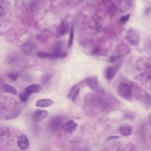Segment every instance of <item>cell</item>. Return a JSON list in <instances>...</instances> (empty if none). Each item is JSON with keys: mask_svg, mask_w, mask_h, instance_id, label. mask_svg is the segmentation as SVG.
Instances as JSON below:
<instances>
[{"mask_svg": "<svg viewBox=\"0 0 151 151\" xmlns=\"http://www.w3.org/2000/svg\"><path fill=\"white\" fill-rule=\"evenodd\" d=\"M117 91L119 96L125 100H130L132 97V88L127 83H120L118 87Z\"/></svg>", "mask_w": 151, "mask_h": 151, "instance_id": "1", "label": "cell"}, {"mask_svg": "<svg viewBox=\"0 0 151 151\" xmlns=\"http://www.w3.org/2000/svg\"><path fill=\"white\" fill-rule=\"evenodd\" d=\"M126 38L131 45H137L140 41V35L137 31L131 29L127 31Z\"/></svg>", "mask_w": 151, "mask_h": 151, "instance_id": "2", "label": "cell"}, {"mask_svg": "<svg viewBox=\"0 0 151 151\" xmlns=\"http://www.w3.org/2000/svg\"><path fill=\"white\" fill-rule=\"evenodd\" d=\"M49 126L51 130L58 131L63 127V120L58 116L54 117L51 119L49 122Z\"/></svg>", "mask_w": 151, "mask_h": 151, "instance_id": "3", "label": "cell"}, {"mask_svg": "<svg viewBox=\"0 0 151 151\" xmlns=\"http://www.w3.org/2000/svg\"><path fill=\"white\" fill-rule=\"evenodd\" d=\"M36 49V45L33 41H28L24 42L21 46L22 52L27 55L32 54Z\"/></svg>", "mask_w": 151, "mask_h": 151, "instance_id": "4", "label": "cell"}, {"mask_svg": "<svg viewBox=\"0 0 151 151\" xmlns=\"http://www.w3.org/2000/svg\"><path fill=\"white\" fill-rule=\"evenodd\" d=\"M86 85L92 90L99 91L100 86L98 83L97 78L96 77H89L84 80Z\"/></svg>", "mask_w": 151, "mask_h": 151, "instance_id": "5", "label": "cell"}, {"mask_svg": "<svg viewBox=\"0 0 151 151\" xmlns=\"http://www.w3.org/2000/svg\"><path fill=\"white\" fill-rule=\"evenodd\" d=\"M78 126L77 123L74 120H70L67 121L63 125V130L67 133H73L77 129Z\"/></svg>", "mask_w": 151, "mask_h": 151, "instance_id": "6", "label": "cell"}, {"mask_svg": "<svg viewBox=\"0 0 151 151\" xmlns=\"http://www.w3.org/2000/svg\"><path fill=\"white\" fill-rule=\"evenodd\" d=\"M48 115V112L44 110H36L32 114V119L35 122H40L44 120Z\"/></svg>", "mask_w": 151, "mask_h": 151, "instance_id": "7", "label": "cell"}, {"mask_svg": "<svg viewBox=\"0 0 151 151\" xmlns=\"http://www.w3.org/2000/svg\"><path fill=\"white\" fill-rule=\"evenodd\" d=\"M17 145L18 147L21 149V150H25L27 149L29 145V140L28 139V137H27V136L22 134L21 135L17 140Z\"/></svg>", "mask_w": 151, "mask_h": 151, "instance_id": "8", "label": "cell"}, {"mask_svg": "<svg viewBox=\"0 0 151 151\" xmlns=\"http://www.w3.org/2000/svg\"><path fill=\"white\" fill-rule=\"evenodd\" d=\"M69 31V27L68 24L65 21H63L58 26L57 29V36L63 37L67 34Z\"/></svg>", "mask_w": 151, "mask_h": 151, "instance_id": "9", "label": "cell"}, {"mask_svg": "<svg viewBox=\"0 0 151 151\" xmlns=\"http://www.w3.org/2000/svg\"><path fill=\"white\" fill-rule=\"evenodd\" d=\"M119 133L123 136H129L133 132V127L129 124H124L120 126Z\"/></svg>", "mask_w": 151, "mask_h": 151, "instance_id": "10", "label": "cell"}, {"mask_svg": "<svg viewBox=\"0 0 151 151\" xmlns=\"http://www.w3.org/2000/svg\"><path fill=\"white\" fill-rule=\"evenodd\" d=\"M80 93V87L77 84L74 85L70 89L68 93V97L73 101H75Z\"/></svg>", "mask_w": 151, "mask_h": 151, "instance_id": "11", "label": "cell"}, {"mask_svg": "<svg viewBox=\"0 0 151 151\" xmlns=\"http://www.w3.org/2000/svg\"><path fill=\"white\" fill-rule=\"evenodd\" d=\"M116 73V69L113 67H109L106 68L105 71L106 78L109 81H111L114 77Z\"/></svg>", "mask_w": 151, "mask_h": 151, "instance_id": "12", "label": "cell"}, {"mask_svg": "<svg viewBox=\"0 0 151 151\" xmlns=\"http://www.w3.org/2000/svg\"><path fill=\"white\" fill-rule=\"evenodd\" d=\"M54 101L50 99H40L36 102V106L40 107H47L53 104Z\"/></svg>", "mask_w": 151, "mask_h": 151, "instance_id": "13", "label": "cell"}, {"mask_svg": "<svg viewBox=\"0 0 151 151\" xmlns=\"http://www.w3.org/2000/svg\"><path fill=\"white\" fill-rule=\"evenodd\" d=\"M42 89L41 86L38 84H32L28 86L25 90L29 94L39 93Z\"/></svg>", "mask_w": 151, "mask_h": 151, "instance_id": "14", "label": "cell"}, {"mask_svg": "<svg viewBox=\"0 0 151 151\" xmlns=\"http://www.w3.org/2000/svg\"><path fill=\"white\" fill-rule=\"evenodd\" d=\"M67 55V52L63 50H58L54 52L52 54H50L49 58L52 59H60V58H64L66 57Z\"/></svg>", "mask_w": 151, "mask_h": 151, "instance_id": "15", "label": "cell"}, {"mask_svg": "<svg viewBox=\"0 0 151 151\" xmlns=\"http://www.w3.org/2000/svg\"><path fill=\"white\" fill-rule=\"evenodd\" d=\"M1 90L5 93H11L12 94H17V90L12 86L9 85L8 84H3L1 85Z\"/></svg>", "mask_w": 151, "mask_h": 151, "instance_id": "16", "label": "cell"}, {"mask_svg": "<svg viewBox=\"0 0 151 151\" xmlns=\"http://www.w3.org/2000/svg\"><path fill=\"white\" fill-rule=\"evenodd\" d=\"M29 96H30V94L25 90V91H23L20 93L19 94L20 100L22 102H26L28 100Z\"/></svg>", "mask_w": 151, "mask_h": 151, "instance_id": "17", "label": "cell"}, {"mask_svg": "<svg viewBox=\"0 0 151 151\" xmlns=\"http://www.w3.org/2000/svg\"><path fill=\"white\" fill-rule=\"evenodd\" d=\"M74 41V28L72 27L71 29L70 32V36H69V39H68V47H70L72 46L73 43Z\"/></svg>", "mask_w": 151, "mask_h": 151, "instance_id": "18", "label": "cell"}, {"mask_svg": "<svg viewBox=\"0 0 151 151\" xmlns=\"http://www.w3.org/2000/svg\"><path fill=\"white\" fill-rule=\"evenodd\" d=\"M38 57L41 58H47V57H50V53H47L45 52H43V51H39L37 52V54Z\"/></svg>", "mask_w": 151, "mask_h": 151, "instance_id": "19", "label": "cell"}, {"mask_svg": "<svg viewBox=\"0 0 151 151\" xmlns=\"http://www.w3.org/2000/svg\"><path fill=\"white\" fill-rule=\"evenodd\" d=\"M129 18H130V15L129 14L123 15V16L121 17V18H120V22L121 24H124L129 20Z\"/></svg>", "mask_w": 151, "mask_h": 151, "instance_id": "20", "label": "cell"}, {"mask_svg": "<svg viewBox=\"0 0 151 151\" xmlns=\"http://www.w3.org/2000/svg\"><path fill=\"white\" fill-rule=\"evenodd\" d=\"M8 77L12 81H15L17 79L18 77V74L17 73H10V74H8Z\"/></svg>", "mask_w": 151, "mask_h": 151, "instance_id": "21", "label": "cell"}, {"mask_svg": "<svg viewBox=\"0 0 151 151\" xmlns=\"http://www.w3.org/2000/svg\"><path fill=\"white\" fill-rule=\"evenodd\" d=\"M0 11H1V17H2V16L3 15V8H2V5L0 6Z\"/></svg>", "mask_w": 151, "mask_h": 151, "instance_id": "22", "label": "cell"}]
</instances>
